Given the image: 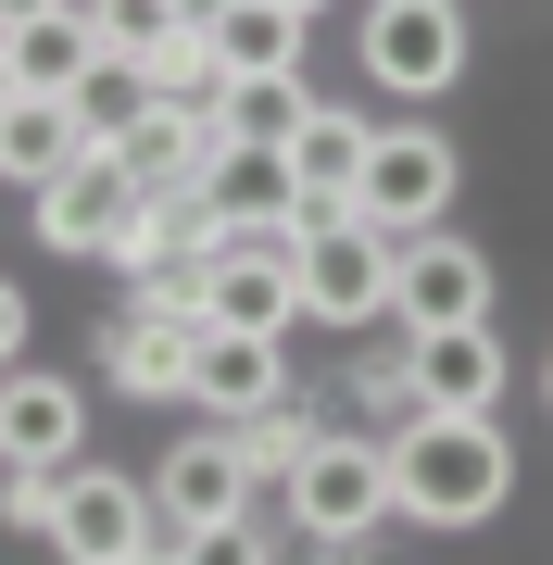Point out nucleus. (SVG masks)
I'll return each instance as SVG.
<instances>
[{
  "mask_svg": "<svg viewBox=\"0 0 553 565\" xmlns=\"http://www.w3.org/2000/svg\"><path fill=\"white\" fill-rule=\"evenodd\" d=\"M0 51H13V88H39V102H63V88L88 76V63H102V25L88 13H25V25H0Z\"/></svg>",
  "mask_w": 553,
  "mask_h": 565,
  "instance_id": "nucleus-13",
  "label": "nucleus"
},
{
  "mask_svg": "<svg viewBox=\"0 0 553 565\" xmlns=\"http://www.w3.org/2000/svg\"><path fill=\"white\" fill-rule=\"evenodd\" d=\"M289 277H302V315L377 327V315H390V226H377V214H315L302 252H289Z\"/></svg>",
  "mask_w": 553,
  "mask_h": 565,
  "instance_id": "nucleus-2",
  "label": "nucleus"
},
{
  "mask_svg": "<svg viewBox=\"0 0 553 565\" xmlns=\"http://www.w3.org/2000/svg\"><path fill=\"white\" fill-rule=\"evenodd\" d=\"M63 151H76V114L39 102V88H13V114H0V177H13V189H39Z\"/></svg>",
  "mask_w": 553,
  "mask_h": 565,
  "instance_id": "nucleus-21",
  "label": "nucleus"
},
{
  "mask_svg": "<svg viewBox=\"0 0 553 565\" xmlns=\"http://www.w3.org/2000/svg\"><path fill=\"white\" fill-rule=\"evenodd\" d=\"M102 377L126 390V403H189V315H126Z\"/></svg>",
  "mask_w": 553,
  "mask_h": 565,
  "instance_id": "nucleus-14",
  "label": "nucleus"
},
{
  "mask_svg": "<svg viewBox=\"0 0 553 565\" xmlns=\"http://www.w3.org/2000/svg\"><path fill=\"white\" fill-rule=\"evenodd\" d=\"M377 515H390V452L377 440H315L289 465V527L302 541L352 553V541H377Z\"/></svg>",
  "mask_w": 553,
  "mask_h": 565,
  "instance_id": "nucleus-5",
  "label": "nucleus"
},
{
  "mask_svg": "<svg viewBox=\"0 0 553 565\" xmlns=\"http://www.w3.org/2000/svg\"><path fill=\"white\" fill-rule=\"evenodd\" d=\"M365 76L403 88V102H440L466 76V0H365Z\"/></svg>",
  "mask_w": 553,
  "mask_h": 565,
  "instance_id": "nucleus-6",
  "label": "nucleus"
},
{
  "mask_svg": "<svg viewBox=\"0 0 553 565\" xmlns=\"http://www.w3.org/2000/svg\"><path fill=\"white\" fill-rule=\"evenodd\" d=\"M390 315H403V327H466V315H491V264H478V239H453V226H403V239H390Z\"/></svg>",
  "mask_w": 553,
  "mask_h": 565,
  "instance_id": "nucleus-9",
  "label": "nucleus"
},
{
  "mask_svg": "<svg viewBox=\"0 0 553 565\" xmlns=\"http://www.w3.org/2000/svg\"><path fill=\"white\" fill-rule=\"evenodd\" d=\"M352 214H377L390 239H403V226H440L453 214V139L440 126H377L365 177H352Z\"/></svg>",
  "mask_w": 553,
  "mask_h": 565,
  "instance_id": "nucleus-7",
  "label": "nucleus"
},
{
  "mask_svg": "<svg viewBox=\"0 0 553 565\" xmlns=\"http://www.w3.org/2000/svg\"><path fill=\"white\" fill-rule=\"evenodd\" d=\"M76 440H88V415H76V390H63V377H0V452L63 465Z\"/></svg>",
  "mask_w": 553,
  "mask_h": 565,
  "instance_id": "nucleus-16",
  "label": "nucleus"
},
{
  "mask_svg": "<svg viewBox=\"0 0 553 565\" xmlns=\"http://www.w3.org/2000/svg\"><path fill=\"white\" fill-rule=\"evenodd\" d=\"M289 13H328V0H289Z\"/></svg>",
  "mask_w": 553,
  "mask_h": 565,
  "instance_id": "nucleus-30",
  "label": "nucleus"
},
{
  "mask_svg": "<svg viewBox=\"0 0 553 565\" xmlns=\"http://www.w3.org/2000/svg\"><path fill=\"white\" fill-rule=\"evenodd\" d=\"M277 390H289V340H277V327L189 315V403H202V415H265Z\"/></svg>",
  "mask_w": 553,
  "mask_h": 565,
  "instance_id": "nucleus-10",
  "label": "nucleus"
},
{
  "mask_svg": "<svg viewBox=\"0 0 553 565\" xmlns=\"http://www.w3.org/2000/svg\"><path fill=\"white\" fill-rule=\"evenodd\" d=\"M51 490H63V465H25V452H0V515H13L25 541H51Z\"/></svg>",
  "mask_w": 553,
  "mask_h": 565,
  "instance_id": "nucleus-24",
  "label": "nucleus"
},
{
  "mask_svg": "<svg viewBox=\"0 0 553 565\" xmlns=\"http://www.w3.org/2000/svg\"><path fill=\"white\" fill-rule=\"evenodd\" d=\"M25 202H39V239H51V252H114L126 214H139V163H126L114 139H76Z\"/></svg>",
  "mask_w": 553,
  "mask_h": 565,
  "instance_id": "nucleus-4",
  "label": "nucleus"
},
{
  "mask_svg": "<svg viewBox=\"0 0 553 565\" xmlns=\"http://www.w3.org/2000/svg\"><path fill=\"white\" fill-rule=\"evenodd\" d=\"M352 403H365L377 427H403V415H428V403H415V364H403V352H365V364H352Z\"/></svg>",
  "mask_w": 553,
  "mask_h": 565,
  "instance_id": "nucleus-25",
  "label": "nucleus"
},
{
  "mask_svg": "<svg viewBox=\"0 0 553 565\" xmlns=\"http://www.w3.org/2000/svg\"><path fill=\"white\" fill-rule=\"evenodd\" d=\"M13 352H25V289L0 277V377H13Z\"/></svg>",
  "mask_w": 553,
  "mask_h": 565,
  "instance_id": "nucleus-26",
  "label": "nucleus"
},
{
  "mask_svg": "<svg viewBox=\"0 0 553 565\" xmlns=\"http://www.w3.org/2000/svg\"><path fill=\"white\" fill-rule=\"evenodd\" d=\"M177 13H189V25H214V13H226V0H177Z\"/></svg>",
  "mask_w": 553,
  "mask_h": 565,
  "instance_id": "nucleus-28",
  "label": "nucleus"
},
{
  "mask_svg": "<svg viewBox=\"0 0 553 565\" xmlns=\"http://www.w3.org/2000/svg\"><path fill=\"white\" fill-rule=\"evenodd\" d=\"M240 503H252L240 440H226V427H214V440H177L164 478H151V515H164V541H151V553H214V527L240 515Z\"/></svg>",
  "mask_w": 553,
  "mask_h": 565,
  "instance_id": "nucleus-8",
  "label": "nucleus"
},
{
  "mask_svg": "<svg viewBox=\"0 0 553 565\" xmlns=\"http://www.w3.org/2000/svg\"><path fill=\"white\" fill-rule=\"evenodd\" d=\"M0 114H13V51H0Z\"/></svg>",
  "mask_w": 553,
  "mask_h": 565,
  "instance_id": "nucleus-29",
  "label": "nucleus"
},
{
  "mask_svg": "<svg viewBox=\"0 0 553 565\" xmlns=\"http://www.w3.org/2000/svg\"><path fill=\"white\" fill-rule=\"evenodd\" d=\"M88 25H102V51H126V63H164V51L189 39L177 0H88Z\"/></svg>",
  "mask_w": 553,
  "mask_h": 565,
  "instance_id": "nucleus-23",
  "label": "nucleus"
},
{
  "mask_svg": "<svg viewBox=\"0 0 553 565\" xmlns=\"http://www.w3.org/2000/svg\"><path fill=\"white\" fill-rule=\"evenodd\" d=\"M202 315H226V327H289V315H302L289 252H214V264H202Z\"/></svg>",
  "mask_w": 553,
  "mask_h": 565,
  "instance_id": "nucleus-15",
  "label": "nucleus"
},
{
  "mask_svg": "<svg viewBox=\"0 0 553 565\" xmlns=\"http://www.w3.org/2000/svg\"><path fill=\"white\" fill-rule=\"evenodd\" d=\"M365 139H377V126H365V114H340V102H315L302 126H289V189H302V226H315V214H352Z\"/></svg>",
  "mask_w": 553,
  "mask_h": 565,
  "instance_id": "nucleus-12",
  "label": "nucleus"
},
{
  "mask_svg": "<svg viewBox=\"0 0 553 565\" xmlns=\"http://www.w3.org/2000/svg\"><path fill=\"white\" fill-rule=\"evenodd\" d=\"M202 202H214V214H302V189H289V151L226 139V163L202 177Z\"/></svg>",
  "mask_w": 553,
  "mask_h": 565,
  "instance_id": "nucleus-20",
  "label": "nucleus"
},
{
  "mask_svg": "<svg viewBox=\"0 0 553 565\" xmlns=\"http://www.w3.org/2000/svg\"><path fill=\"white\" fill-rule=\"evenodd\" d=\"M151 541H164L151 490H139V478H114V465H88V452H63V490H51V553H76V565H139Z\"/></svg>",
  "mask_w": 553,
  "mask_h": 565,
  "instance_id": "nucleus-3",
  "label": "nucleus"
},
{
  "mask_svg": "<svg viewBox=\"0 0 553 565\" xmlns=\"http://www.w3.org/2000/svg\"><path fill=\"white\" fill-rule=\"evenodd\" d=\"M202 39H214L226 76H277V63H302V13H289V0H226Z\"/></svg>",
  "mask_w": 553,
  "mask_h": 565,
  "instance_id": "nucleus-17",
  "label": "nucleus"
},
{
  "mask_svg": "<svg viewBox=\"0 0 553 565\" xmlns=\"http://www.w3.org/2000/svg\"><path fill=\"white\" fill-rule=\"evenodd\" d=\"M541 390H553V377H541Z\"/></svg>",
  "mask_w": 553,
  "mask_h": 565,
  "instance_id": "nucleus-31",
  "label": "nucleus"
},
{
  "mask_svg": "<svg viewBox=\"0 0 553 565\" xmlns=\"http://www.w3.org/2000/svg\"><path fill=\"white\" fill-rule=\"evenodd\" d=\"M515 490V452L491 415H403V440H390V515H428V527H478Z\"/></svg>",
  "mask_w": 553,
  "mask_h": 565,
  "instance_id": "nucleus-1",
  "label": "nucleus"
},
{
  "mask_svg": "<svg viewBox=\"0 0 553 565\" xmlns=\"http://www.w3.org/2000/svg\"><path fill=\"white\" fill-rule=\"evenodd\" d=\"M25 13H51V0H0V25H25Z\"/></svg>",
  "mask_w": 553,
  "mask_h": 565,
  "instance_id": "nucleus-27",
  "label": "nucleus"
},
{
  "mask_svg": "<svg viewBox=\"0 0 553 565\" xmlns=\"http://www.w3.org/2000/svg\"><path fill=\"white\" fill-rule=\"evenodd\" d=\"M403 364H415V403H440V415H491V403H503V340H491V315H466V327H403Z\"/></svg>",
  "mask_w": 553,
  "mask_h": 565,
  "instance_id": "nucleus-11",
  "label": "nucleus"
},
{
  "mask_svg": "<svg viewBox=\"0 0 553 565\" xmlns=\"http://www.w3.org/2000/svg\"><path fill=\"white\" fill-rule=\"evenodd\" d=\"M63 114H76V139H126V126L151 114V63H126V51H102L76 88H63Z\"/></svg>",
  "mask_w": 553,
  "mask_h": 565,
  "instance_id": "nucleus-19",
  "label": "nucleus"
},
{
  "mask_svg": "<svg viewBox=\"0 0 553 565\" xmlns=\"http://www.w3.org/2000/svg\"><path fill=\"white\" fill-rule=\"evenodd\" d=\"M214 114H226V139L289 151V126L315 114V88H302V63H277V76H226V88H214Z\"/></svg>",
  "mask_w": 553,
  "mask_h": 565,
  "instance_id": "nucleus-18",
  "label": "nucleus"
},
{
  "mask_svg": "<svg viewBox=\"0 0 553 565\" xmlns=\"http://www.w3.org/2000/svg\"><path fill=\"white\" fill-rule=\"evenodd\" d=\"M214 427H226V440H240V465H252V490H265V478H289V465H302L315 440H328V427H315L302 403H289V390H277L265 415H214Z\"/></svg>",
  "mask_w": 553,
  "mask_h": 565,
  "instance_id": "nucleus-22",
  "label": "nucleus"
}]
</instances>
